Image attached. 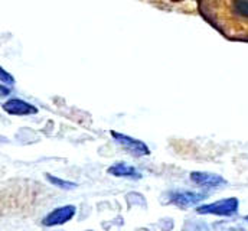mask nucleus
<instances>
[{"label":"nucleus","mask_w":248,"mask_h":231,"mask_svg":"<svg viewBox=\"0 0 248 231\" xmlns=\"http://www.w3.org/2000/svg\"><path fill=\"white\" fill-rule=\"evenodd\" d=\"M238 199L237 198H227L221 199L212 204L201 205L196 208L198 214H214V215H221V217H231L238 211Z\"/></svg>","instance_id":"obj_1"},{"label":"nucleus","mask_w":248,"mask_h":231,"mask_svg":"<svg viewBox=\"0 0 248 231\" xmlns=\"http://www.w3.org/2000/svg\"><path fill=\"white\" fill-rule=\"evenodd\" d=\"M111 136L120 146H123L128 153H131L134 156H146L150 153L149 146L141 140L133 139V137L123 134V133H119V132H111Z\"/></svg>","instance_id":"obj_2"},{"label":"nucleus","mask_w":248,"mask_h":231,"mask_svg":"<svg viewBox=\"0 0 248 231\" xmlns=\"http://www.w3.org/2000/svg\"><path fill=\"white\" fill-rule=\"evenodd\" d=\"M77 208L74 205H63L58 207L54 211H51L45 218H44V226L45 227H54V226H61L68 223L69 220H72V217L75 215Z\"/></svg>","instance_id":"obj_3"},{"label":"nucleus","mask_w":248,"mask_h":231,"mask_svg":"<svg viewBox=\"0 0 248 231\" xmlns=\"http://www.w3.org/2000/svg\"><path fill=\"white\" fill-rule=\"evenodd\" d=\"M205 194L202 192H193V191H173L170 192L169 201L178 207H192L196 205L198 202H201L202 199H205Z\"/></svg>","instance_id":"obj_4"},{"label":"nucleus","mask_w":248,"mask_h":231,"mask_svg":"<svg viewBox=\"0 0 248 231\" xmlns=\"http://www.w3.org/2000/svg\"><path fill=\"white\" fill-rule=\"evenodd\" d=\"M3 110L12 116H29L38 113V109L35 106H32L28 101H23L20 99H10V100H7L3 104Z\"/></svg>","instance_id":"obj_5"},{"label":"nucleus","mask_w":248,"mask_h":231,"mask_svg":"<svg viewBox=\"0 0 248 231\" xmlns=\"http://www.w3.org/2000/svg\"><path fill=\"white\" fill-rule=\"evenodd\" d=\"M190 179L196 185L206 186V188H215V186H221L225 183V179L222 176L208 172H192L190 173Z\"/></svg>","instance_id":"obj_6"},{"label":"nucleus","mask_w":248,"mask_h":231,"mask_svg":"<svg viewBox=\"0 0 248 231\" xmlns=\"http://www.w3.org/2000/svg\"><path fill=\"white\" fill-rule=\"evenodd\" d=\"M108 173L113 176H117V178H128V179H140L141 178V173L139 169H136L134 166H130L127 164H123V162L110 166Z\"/></svg>","instance_id":"obj_7"},{"label":"nucleus","mask_w":248,"mask_h":231,"mask_svg":"<svg viewBox=\"0 0 248 231\" xmlns=\"http://www.w3.org/2000/svg\"><path fill=\"white\" fill-rule=\"evenodd\" d=\"M232 10L237 16L248 19V0H232Z\"/></svg>","instance_id":"obj_8"},{"label":"nucleus","mask_w":248,"mask_h":231,"mask_svg":"<svg viewBox=\"0 0 248 231\" xmlns=\"http://www.w3.org/2000/svg\"><path fill=\"white\" fill-rule=\"evenodd\" d=\"M46 179H48L52 185H55V186H58V188H62V189H75V188H77V183L69 182V181H65V179H61V178L54 176V175H46Z\"/></svg>","instance_id":"obj_9"},{"label":"nucleus","mask_w":248,"mask_h":231,"mask_svg":"<svg viewBox=\"0 0 248 231\" xmlns=\"http://www.w3.org/2000/svg\"><path fill=\"white\" fill-rule=\"evenodd\" d=\"M0 82H3V84H13L15 82V78L1 66H0Z\"/></svg>","instance_id":"obj_10"},{"label":"nucleus","mask_w":248,"mask_h":231,"mask_svg":"<svg viewBox=\"0 0 248 231\" xmlns=\"http://www.w3.org/2000/svg\"><path fill=\"white\" fill-rule=\"evenodd\" d=\"M9 94H10L9 88H6V87H0V97H3V96H9Z\"/></svg>","instance_id":"obj_11"}]
</instances>
